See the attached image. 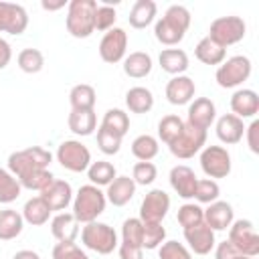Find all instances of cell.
Here are the masks:
<instances>
[{
    "mask_svg": "<svg viewBox=\"0 0 259 259\" xmlns=\"http://www.w3.org/2000/svg\"><path fill=\"white\" fill-rule=\"evenodd\" d=\"M190 26V12L182 4H172L164 16L154 24V36L166 47H174L184 38V32Z\"/></svg>",
    "mask_w": 259,
    "mask_h": 259,
    "instance_id": "1",
    "label": "cell"
},
{
    "mask_svg": "<svg viewBox=\"0 0 259 259\" xmlns=\"http://www.w3.org/2000/svg\"><path fill=\"white\" fill-rule=\"evenodd\" d=\"M53 162V154L42 146H28L24 150H16L8 156V172L16 176V180L36 172L47 170Z\"/></svg>",
    "mask_w": 259,
    "mask_h": 259,
    "instance_id": "2",
    "label": "cell"
},
{
    "mask_svg": "<svg viewBox=\"0 0 259 259\" xmlns=\"http://www.w3.org/2000/svg\"><path fill=\"white\" fill-rule=\"evenodd\" d=\"M95 0H71L67 6V30L75 38H87L95 30Z\"/></svg>",
    "mask_w": 259,
    "mask_h": 259,
    "instance_id": "3",
    "label": "cell"
},
{
    "mask_svg": "<svg viewBox=\"0 0 259 259\" xmlns=\"http://www.w3.org/2000/svg\"><path fill=\"white\" fill-rule=\"evenodd\" d=\"M105 204H107V198H105V192L99 188V186H93V184H83L77 194L73 196V214L79 223H91V221H97V217L105 210Z\"/></svg>",
    "mask_w": 259,
    "mask_h": 259,
    "instance_id": "4",
    "label": "cell"
},
{
    "mask_svg": "<svg viewBox=\"0 0 259 259\" xmlns=\"http://www.w3.org/2000/svg\"><path fill=\"white\" fill-rule=\"evenodd\" d=\"M81 243L99 255H109L119 245L117 233L113 231V227H109L107 223H99V221L85 223V227L81 229Z\"/></svg>",
    "mask_w": 259,
    "mask_h": 259,
    "instance_id": "5",
    "label": "cell"
},
{
    "mask_svg": "<svg viewBox=\"0 0 259 259\" xmlns=\"http://www.w3.org/2000/svg\"><path fill=\"white\" fill-rule=\"evenodd\" d=\"M245 32H247V24L241 16H219L210 22L206 36L219 47L227 49L231 45L241 42L245 38Z\"/></svg>",
    "mask_w": 259,
    "mask_h": 259,
    "instance_id": "6",
    "label": "cell"
},
{
    "mask_svg": "<svg viewBox=\"0 0 259 259\" xmlns=\"http://www.w3.org/2000/svg\"><path fill=\"white\" fill-rule=\"evenodd\" d=\"M251 69H253V65H251L249 57H245V55H235V57L225 59V61L219 65V69H217V73H214V79H217V83H219L223 89H233V87L243 85V83L249 79Z\"/></svg>",
    "mask_w": 259,
    "mask_h": 259,
    "instance_id": "7",
    "label": "cell"
},
{
    "mask_svg": "<svg viewBox=\"0 0 259 259\" xmlns=\"http://www.w3.org/2000/svg\"><path fill=\"white\" fill-rule=\"evenodd\" d=\"M57 162L69 172H87L91 164V152L79 140H65L57 148Z\"/></svg>",
    "mask_w": 259,
    "mask_h": 259,
    "instance_id": "8",
    "label": "cell"
},
{
    "mask_svg": "<svg viewBox=\"0 0 259 259\" xmlns=\"http://www.w3.org/2000/svg\"><path fill=\"white\" fill-rule=\"evenodd\" d=\"M233 247H237L243 255L247 257H257L259 255V235L255 231V225L247 219H239L233 221L229 227V239H227Z\"/></svg>",
    "mask_w": 259,
    "mask_h": 259,
    "instance_id": "9",
    "label": "cell"
},
{
    "mask_svg": "<svg viewBox=\"0 0 259 259\" xmlns=\"http://www.w3.org/2000/svg\"><path fill=\"white\" fill-rule=\"evenodd\" d=\"M231 154L223 146H204L200 150V168L202 172L214 180V178H227L231 174Z\"/></svg>",
    "mask_w": 259,
    "mask_h": 259,
    "instance_id": "10",
    "label": "cell"
},
{
    "mask_svg": "<svg viewBox=\"0 0 259 259\" xmlns=\"http://www.w3.org/2000/svg\"><path fill=\"white\" fill-rule=\"evenodd\" d=\"M206 144V132L192 127L184 121V127L180 132V136L168 146V150L172 152V156L180 158V160H188L192 156H196Z\"/></svg>",
    "mask_w": 259,
    "mask_h": 259,
    "instance_id": "11",
    "label": "cell"
},
{
    "mask_svg": "<svg viewBox=\"0 0 259 259\" xmlns=\"http://www.w3.org/2000/svg\"><path fill=\"white\" fill-rule=\"evenodd\" d=\"M168 210H170V196L162 188H154L144 196L138 219L142 223H162Z\"/></svg>",
    "mask_w": 259,
    "mask_h": 259,
    "instance_id": "12",
    "label": "cell"
},
{
    "mask_svg": "<svg viewBox=\"0 0 259 259\" xmlns=\"http://www.w3.org/2000/svg\"><path fill=\"white\" fill-rule=\"evenodd\" d=\"M125 49H127V32L119 26H113L111 30H107L99 42V57L113 65L125 59Z\"/></svg>",
    "mask_w": 259,
    "mask_h": 259,
    "instance_id": "13",
    "label": "cell"
},
{
    "mask_svg": "<svg viewBox=\"0 0 259 259\" xmlns=\"http://www.w3.org/2000/svg\"><path fill=\"white\" fill-rule=\"evenodd\" d=\"M28 26V14L20 4L0 2V32L22 34Z\"/></svg>",
    "mask_w": 259,
    "mask_h": 259,
    "instance_id": "14",
    "label": "cell"
},
{
    "mask_svg": "<svg viewBox=\"0 0 259 259\" xmlns=\"http://www.w3.org/2000/svg\"><path fill=\"white\" fill-rule=\"evenodd\" d=\"M214 119H217V107L208 97H196L194 101H190L188 117H186L188 125L206 132L214 123Z\"/></svg>",
    "mask_w": 259,
    "mask_h": 259,
    "instance_id": "15",
    "label": "cell"
},
{
    "mask_svg": "<svg viewBox=\"0 0 259 259\" xmlns=\"http://www.w3.org/2000/svg\"><path fill=\"white\" fill-rule=\"evenodd\" d=\"M38 196L47 202V206H49L51 210L63 212V210L73 202V188H71V184H69L67 180L55 178Z\"/></svg>",
    "mask_w": 259,
    "mask_h": 259,
    "instance_id": "16",
    "label": "cell"
},
{
    "mask_svg": "<svg viewBox=\"0 0 259 259\" xmlns=\"http://www.w3.org/2000/svg\"><path fill=\"white\" fill-rule=\"evenodd\" d=\"M184 239L190 247L188 251H192L194 255H208L214 249V243H217L214 241V231L206 223L184 229Z\"/></svg>",
    "mask_w": 259,
    "mask_h": 259,
    "instance_id": "17",
    "label": "cell"
},
{
    "mask_svg": "<svg viewBox=\"0 0 259 259\" xmlns=\"http://www.w3.org/2000/svg\"><path fill=\"white\" fill-rule=\"evenodd\" d=\"M194 93H196V85L186 75H176L166 85V99L172 105H186V103H190L194 99Z\"/></svg>",
    "mask_w": 259,
    "mask_h": 259,
    "instance_id": "18",
    "label": "cell"
},
{
    "mask_svg": "<svg viewBox=\"0 0 259 259\" xmlns=\"http://www.w3.org/2000/svg\"><path fill=\"white\" fill-rule=\"evenodd\" d=\"M217 138L227 144V146H235L243 140L245 136V123L241 117L233 115V113H225L217 119Z\"/></svg>",
    "mask_w": 259,
    "mask_h": 259,
    "instance_id": "19",
    "label": "cell"
},
{
    "mask_svg": "<svg viewBox=\"0 0 259 259\" xmlns=\"http://www.w3.org/2000/svg\"><path fill=\"white\" fill-rule=\"evenodd\" d=\"M170 186L174 188V192L180 196V198H194V188H196V174L192 168L184 166V164H178L170 170Z\"/></svg>",
    "mask_w": 259,
    "mask_h": 259,
    "instance_id": "20",
    "label": "cell"
},
{
    "mask_svg": "<svg viewBox=\"0 0 259 259\" xmlns=\"http://www.w3.org/2000/svg\"><path fill=\"white\" fill-rule=\"evenodd\" d=\"M202 210H204V223L212 231H227L231 227V223L235 221V210L225 200H214Z\"/></svg>",
    "mask_w": 259,
    "mask_h": 259,
    "instance_id": "21",
    "label": "cell"
},
{
    "mask_svg": "<svg viewBox=\"0 0 259 259\" xmlns=\"http://www.w3.org/2000/svg\"><path fill=\"white\" fill-rule=\"evenodd\" d=\"M231 109L233 115L241 119L255 117L259 111V95L253 89H237L231 97Z\"/></svg>",
    "mask_w": 259,
    "mask_h": 259,
    "instance_id": "22",
    "label": "cell"
},
{
    "mask_svg": "<svg viewBox=\"0 0 259 259\" xmlns=\"http://www.w3.org/2000/svg\"><path fill=\"white\" fill-rule=\"evenodd\" d=\"M51 233L59 243H69L79 237V221L73 212H59L51 221Z\"/></svg>",
    "mask_w": 259,
    "mask_h": 259,
    "instance_id": "23",
    "label": "cell"
},
{
    "mask_svg": "<svg viewBox=\"0 0 259 259\" xmlns=\"http://www.w3.org/2000/svg\"><path fill=\"white\" fill-rule=\"evenodd\" d=\"M136 194V182L130 176H115L111 184H107L105 198L113 206H123L127 204Z\"/></svg>",
    "mask_w": 259,
    "mask_h": 259,
    "instance_id": "24",
    "label": "cell"
},
{
    "mask_svg": "<svg viewBox=\"0 0 259 259\" xmlns=\"http://www.w3.org/2000/svg\"><path fill=\"white\" fill-rule=\"evenodd\" d=\"M156 12H158V6L154 0H136L132 10H130V16H127L130 26L138 28V30L150 26L156 18Z\"/></svg>",
    "mask_w": 259,
    "mask_h": 259,
    "instance_id": "25",
    "label": "cell"
},
{
    "mask_svg": "<svg viewBox=\"0 0 259 259\" xmlns=\"http://www.w3.org/2000/svg\"><path fill=\"white\" fill-rule=\"evenodd\" d=\"M67 123L75 136H91L97 130V115L93 109H71Z\"/></svg>",
    "mask_w": 259,
    "mask_h": 259,
    "instance_id": "26",
    "label": "cell"
},
{
    "mask_svg": "<svg viewBox=\"0 0 259 259\" xmlns=\"http://www.w3.org/2000/svg\"><path fill=\"white\" fill-rule=\"evenodd\" d=\"M150 71H152V57L144 51L130 53L123 59V73L132 79H144L150 75Z\"/></svg>",
    "mask_w": 259,
    "mask_h": 259,
    "instance_id": "27",
    "label": "cell"
},
{
    "mask_svg": "<svg viewBox=\"0 0 259 259\" xmlns=\"http://www.w3.org/2000/svg\"><path fill=\"white\" fill-rule=\"evenodd\" d=\"M51 212H53V210L47 206V202H45L40 196H32V198H28V200L24 202L20 214H22L24 223H28V225H32V227H40V225H45V223L49 221Z\"/></svg>",
    "mask_w": 259,
    "mask_h": 259,
    "instance_id": "28",
    "label": "cell"
},
{
    "mask_svg": "<svg viewBox=\"0 0 259 259\" xmlns=\"http://www.w3.org/2000/svg\"><path fill=\"white\" fill-rule=\"evenodd\" d=\"M162 71L170 73V75H182L188 69V55L182 49H164L158 57Z\"/></svg>",
    "mask_w": 259,
    "mask_h": 259,
    "instance_id": "29",
    "label": "cell"
},
{
    "mask_svg": "<svg viewBox=\"0 0 259 259\" xmlns=\"http://www.w3.org/2000/svg\"><path fill=\"white\" fill-rule=\"evenodd\" d=\"M24 219L14 208L0 210V241H12L22 233Z\"/></svg>",
    "mask_w": 259,
    "mask_h": 259,
    "instance_id": "30",
    "label": "cell"
},
{
    "mask_svg": "<svg viewBox=\"0 0 259 259\" xmlns=\"http://www.w3.org/2000/svg\"><path fill=\"white\" fill-rule=\"evenodd\" d=\"M194 55L200 63L204 65H221L227 59V49L219 47L217 42H212L208 36L200 38L198 45L194 47Z\"/></svg>",
    "mask_w": 259,
    "mask_h": 259,
    "instance_id": "31",
    "label": "cell"
},
{
    "mask_svg": "<svg viewBox=\"0 0 259 259\" xmlns=\"http://www.w3.org/2000/svg\"><path fill=\"white\" fill-rule=\"evenodd\" d=\"M125 105L132 113H148L154 107V95L148 87H132L125 93Z\"/></svg>",
    "mask_w": 259,
    "mask_h": 259,
    "instance_id": "32",
    "label": "cell"
},
{
    "mask_svg": "<svg viewBox=\"0 0 259 259\" xmlns=\"http://www.w3.org/2000/svg\"><path fill=\"white\" fill-rule=\"evenodd\" d=\"M115 176H117L115 166L107 160L91 162L87 168V178H89V184H93V186H107L113 182Z\"/></svg>",
    "mask_w": 259,
    "mask_h": 259,
    "instance_id": "33",
    "label": "cell"
},
{
    "mask_svg": "<svg viewBox=\"0 0 259 259\" xmlns=\"http://www.w3.org/2000/svg\"><path fill=\"white\" fill-rule=\"evenodd\" d=\"M99 127H103V130H107V132H111V134L123 138V136L127 134V130H130V115H127L123 109H117V107L107 109L105 115H103V119H101V125H99Z\"/></svg>",
    "mask_w": 259,
    "mask_h": 259,
    "instance_id": "34",
    "label": "cell"
},
{
    "mask_svg": "<svg viewBox=\"0 0 259 259\" xmlns=\"http://www.w3.org/2000/svg\"><path fill=\"white\" fill-rule=\"evenodd\" d=\"M95 89L87 83H79L69 91V103L71 109H93L95 107Z\"/></svg>",
    "mask_w": 259,
    "mask_h": 259,
    "instance_id": "35",
    "label": "cell"
},
{
    "mask_svg": "<svg viewBox=\"0 0 259 259\" xmlns=\"http://www.w3.org/2000/svg\"><path fill=\"white\" fill-rule=\"evenodd\" d=\"M158 150H160L158 140H156L154 136H150V134H142V136H138V138L132 142V154H134L140 162H150V160H154V158L158 156Z\"/></svg>",
    "mask_w": 259,
    "mask_h": 259,
    "instance_id": "36",
    "label": "cell"
},
{
    "mask_svg": "<svg viewBox=\"0 0 259 259\" xmlns=\"http://www.w3.org/2000/svg\"><path fill=\"white\" fill-rule=\"evenodd\" d=\"M182 127H184V121H182L178 115H174V113L164 115V117L158 121V138H160L166 146H170V144L180 136Z\"/></svg>",
    "mask_w": 259,
    "mask_h": 259,
    "instance_id": "37",
    "label": "cell"
},
{
    "mask_svg": "<svg viewBox=\"0 0 259 259\" xmlns=\"http://www.w3.org/2000/svg\"><path fill=\"white\" fill-rule=\"evenodd\" d=\"M20 192H22V186L16 180V176L10 174L8 170L0 168V202L10 204L20 196Z\"/></svg>",
    "mask_w": 259,
    "mask_h": 259,
    "instance_id": "38",
    "label": "cell"
},
{
    "mask_svg": "<svg viewBox=\"0 0 259 259\" xmlns=\"http://www.w3.org/2000/svg\"><path fill=\"white\" fill-rule=\"evenodd\" d=\"M16 63H18L20 71L32 75V73H38L45 67V55L38 49H22L16 57Z\"/></svg>",
    "mask_w": 259,
    "mask_h": 259,
    "instance_id": "39",
    "label": "cell"
},
{
    "mask_svg": "<svg viewBox=\"0 0 259 259\" xmlns=\"http://www.w3.org/2000/svg\"><path fill=\"white\" fill-rule=\"evenodd\" d=\"M178 223H180L182 229L196 227V225L204 223V210L194 202H184L178 208Z\"/></svg>",
    "mask_w": 259,
    "mask_h": 259,
    "instance_id": "40",
    "label": "cell"
},
{
    "mask_svg": "<svg viewBox=\"0 0 259 259\" xmlns=\"http://www.w3.org/2000/svg\"><path fill=\"white\" fill-rule=\"evenodd\" d=\"M144 241V223L140 219H125L121 225V243L142 247Z\"/></svg>",
    "mask_w": 259,
    "mask_h": 259,
    "instance_id": "41",
    "label": "cell"
},
{
    "mask_svg": "<svg viewBox=\"0 0 259 259\" xmlns=\"http://www.w3.org/2000/svg\"><path fill=\"white\" fill-rule=\"evenodd\" d=\"M166 239V229L162 223H144V241L142 249H158Z\"/></svg>",
    "mask_w": 259,
    "mask_h": 259,
    "instance_id": "42",
    "label": "cell"
},
{
    "mask_svg": "<svg viewBox=\"0 0 259 259\" xmlns=\"http://www.w3.org/2000/svg\"><path fill=\"white\" fill-rule=\"evenodd\" d=\"M53 180H55V176H53V172L47 168V170H36V172H32V174H28V176L20 178L18 182H20V186H22V188L42 192V190H45Z\"/></svg>",
    "mask_w": 259,
    "mask_h": 259,
    "instance_id": "43",
    "label": "cell"
},
{
    "mask_svg": "<svg viewBox=\"0 0 259 259\" xmlns=\"http://www.w3.org/2000/svg\"><path fill=\"white\" fill-rule=\"evenodd\" d=\"M219 194H221V188L217 184V180H210V178H202L196 182V188H194V198L198 202H204V204H210L214 200H219Z\"/></svg>",
    "mask_w": 259,
    "mask_h": 259,
    "instance_id": "44",
    "label": "cell"
},
{
    "mask_svg": "<svg viewBox=\"0 0 259 259\" xmlns=\"http://www.w3.org/2000/svg\"><path fill=\"white\" fill-rule=\"evenodd\" d=\"M158 178V168L154 162H138L132 170V180L136 182V186H148Z\"/></svg>",
    "mask_w": 259,
    "mask_h": 259,
    "instance_id": "45",
    "label": "cell"
},
{
    "mask_svg": "<svg viewBox=\"0 0 259 259\" xmlns=\"http://www.w3.org/2000/svg\"><path fill=\"white\" fill-rule=\"evenodd\" d=\"M117 20V12L111 4H99L95 8V30H111Z\"/></svg>",
    "mask_w": 259,
    "mask_h": 259,
    "instance_id": "46",
    "label": "cell"
},
{
    "mask_svg": "<svg viewBox=\"0 0 259 259\" xmlns=\"http://www.w3.org/2000/svg\"><path fill=\"white\" fill-rule=\"evenodd\" d=\"M158 255L160 259H192V253L188 251V247H184L178 241H164L158 247Z\"/></svg>",
    "mask_w": 259,
    "mask_h": 259,
    "instance_id": "47",
    "label": "cell"
},
{
    "mask_svg": "<svg viewBox=\"0 0 259 259\" xmlns=\"http://www.w3.org/2000/svg\"><path fill=\"white\" fill-rule=\"evenodd\" d=\"M97 146L105 156H113L121 148V138L111 134V132H107V130H103V127H99L97 130Z\"/></svg>",
    "mask_w": 259,
    "mask_h": 259,
    "instance_id": "48",
    "label": "cell"
},
{
    "mask_svg": "<svg viewBox=\"0 0 259 259\" xmlns=\"http://www.w3.org/2000/svg\"><path fill=\"white\" fill-rule=\"evenodd\" d=\"M53 259H89V257L75 241H69V243H57L53 247Z\"/></svg>",
    "mask_w": 259,
    "mask_h": 259,
    "instance_id": "49",
    "label": "cell"
},
{
    "mask_svg": "<svg viewBox=\"0 0 259 259\" xmlns=\"http://www.w3.org/2000/svg\"><path fill=\"white\" fill-rule=\"evenodd\" d=\"M214 259H253V257H247L243 255L237 247H233L229 241H223L217 245L214 249Z\"/></svg>",
    "mask_w": 259,
    "mask_h": 259,
    "instance_id": "50",
    "label": "cell"
},
{
    "mask_svg": "<svg viewBox=\"0 0 259 259\" xmlns=\"http://www.w3.org/2000/svg\"><path fill=\"white\" fill-rule=\"evenodd\" d=\"M245 136H247V146L253 154H259V119H253L249 127H245Z\"/></svg>",
    "mask_w": 259,
    "mask_h": 259,
    "instance_id": "51",
    "label": "cell"
},
{
    "mask_svg": "<svg viewBox=\"0 0 259 259\" xmlns=\"http://www.w3.org/2000/svg\"><path fill=\"white\" fill-rule=\"evenodd\" d=\"M119 259H144V249L127 243H119Z\"/></svg>",
    "mask_w": 259,
    "mask_h": 259,
    "instance_id": "52",
    "label": "cell"
},
{
    "mask_svg": "<svg viewBox=\"0 0 259 259\" xmlns=\"http://www.w3.org/2000/svg\"><path fill=\"white\" fill-rule=\"evenodd\" d=\"M10 59H12V47L8 45V40L0 36V69H6Z\"/></svg>",
    "mask_w": 259,
    "mask_h": 259,
    "instance_id": "53",
    "label": "cell"
},
{
    "mask_svg": "<svg viewBox=\"0 0 259 259\" xmlns=\"http://www.w3.org/2000/svg\"><path fill=\"white\" fill-rule=\"evenodd\" d=\"M12 259H40V255L36 251H30V249H20L14 253Z\"/></svg>",
    "mask_w": 259,
    "mask_h": 259,
    "instance_id": "54",
    "label": "cell"
},
{
    "mask_svg": "<svg viewBox=\"0 0 259 259\" xmlns=\"http://www.w3.org/2000/svg\"><path fill=\"white\" fill-rule=\"evenodd\" d=\"M40 6H42L45 10H59V8L65 6V0H59V2H42Z\"/></svg>",
    "mask_w": 259,
    "mask_h": 259,
    "instance_id": "55",
    "label": "cell"
}]
</instances>
